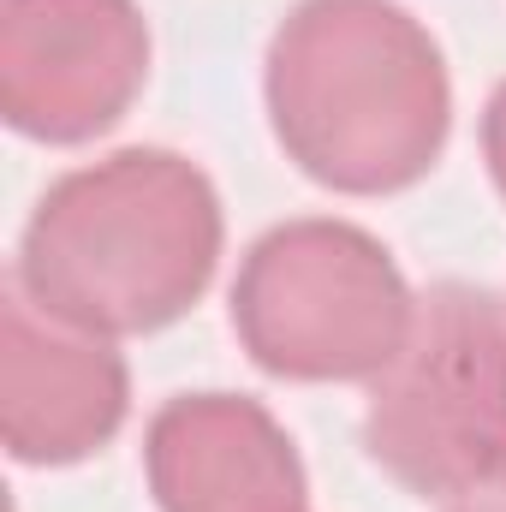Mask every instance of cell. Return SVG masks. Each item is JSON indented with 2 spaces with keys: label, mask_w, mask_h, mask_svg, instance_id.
Masks as SVG:
<instances>
[{
  "label": "cell",
  "mask_w": 506,
  "mask_h": 512,
  "mask_svg": "<svg viewBox=\"0 0 506 512\" xmlns=\"http://www.w3.org/2000/svg\"><path fill=\"white\" fill-rule=\"evenodd\" d=\"M286 161L340 191H411L447 149L453 78L429 24L399 0H298L262 60Z\"/></svg>",
  "instance_id": "1"
},
{
  "label": "cell",
  "mask_w": 506,
  "mask_h": 512,
  "mask_svg": "<svg viewBox=\"0 0 506 512\" xmlns=\"http://www.w3.org/2000/svg\"><path fill=\"white\" fill-rule=\"evenodd\" d=\"M227 215L215 179L179 149H114L54 179L18 239L12 280L90 334L173 328L215 280Z\"/></svg>",
  "instance_id": "2"
},
{
  "label": "cell",
  "mask_w": 506,
  "mask_h": 512,
  "mask_svg": "<svg viewBox=\"0 0 506 512\" xmlns=\"http://www.w3.org/2000/svg\"><path fill=\"white\" fill-rule=\"evenodd\" d=\"M364 453L423 501L506 489V304L489 286L417 292L399 352L370 376Z\"/></svg>",
  "instance_id": "3"
},
{
  "label": "cell",
  "mask_w": 506,
  "mask_h": 512,
  "mask_svg": "<svg viewBox=\"0 0 506 512\" xmlns=\"http://www.w3.org/2000/svg\"><path fill=\"white\" fill-rule=\"evenodd\" d=\"M411 310L387 245L334 215L268 227L233 274V334L280 382H370L399 352Z\"/></svg>",
  "instance_id": "4"
},
{
  "label": "cell",
  "mask_w": 506,
  "mask_h": 512,
  "mask_svg": "<svg viewBox=\"0 0 506 512\" xmlns=\"http://www.w3.org/2000/svg\"><path fill=\"white\" fill-rule=\"evenodd\" d=\"M149 54L137 0H0V114L30 143H90L143 96Z\"/></svg>",
  "instance_id": "5"
},
{
  "label": "cell",
  "mask_w": 506,
  "mask_h": 512,
  "mask_svg": "<svg viewBox=\"0 0 506 512\" xmlns=\"http://www.w3.org/2000/svg\"><path fill=\"white\" fill-rule=\"evenodd\" d=\"M131 411V370L108 334L48 316L18 280L0 298V441L18 465H84Z\"/></svg>",
  "instance_id": "6"
},
{
  "label": "cell",
  "mask_w": 506,
  "mask_h": 512,
  "mask_svg": "<svg viewBox=\"0 0 506 512\" xmlns=\"http://www.w3.org/2000/svg\"><path fill=\"white\" fill-rule=\"evenodd\" d=\"M161 512H310V477L274 411L245 393H179L143 429Z\"/></svg>",
  "instance_id": "7"
},
{
  "label": "cell",
  "mask_w": 506,
  "mask_h": 512,
  "mask_svg": "<svg viewBox=\"0 0 506 512\" xmlns=\"http://www.w3.org/2000/svg\"><path fill=\"white\" fill-rule=\"evenodd\" d=\"M483 161H489V179L506 197V78L495 84L489 108H483Z\"/></svg>",
  "instance_id": "8"
},
{
  "label": "cell",
  "mask_w": 506,
  "mask_h": 512,
  "mask_svg": "<svg viewBox=\"0 0 506 512\" xmlns=\"http://www.w3.org/2000/svg\"><path fill=\"white\" fill-rule=\"evenodd\" d=\"M453 512H506V489H495V495H471V501H453Z\"/></svg>",
  "instance_id": "9"
}]
</instances>
